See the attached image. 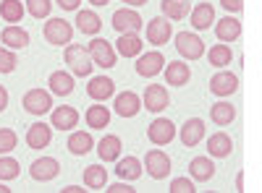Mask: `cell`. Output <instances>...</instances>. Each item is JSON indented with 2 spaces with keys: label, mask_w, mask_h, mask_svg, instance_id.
I'll list each match as a JSON object with an SVG mask.
<instances>
[{
  "label": "cell",
  "mask_w": 262,
  "mask_h": 193,
  "mask_svg": "<svg viewBox=\"0 0 262 193\" xmlns=\"http://www.w3.org/2000/svg\"><path fill=\"white\" fill-rule=\"evenodd\" d=\"M45 39L55 47H69L74 39V26L66 18H50L45 24Z\"/></svg>",
  "instance_id": "6da1fadb"
},
{
  "label": "cell",
  "mask_w": 262,
  "mask_h": 193,
  "mask_svg": "<svg viewBox=\"0 0 262 193\" xmlns=\"http://www.w3.org/2000/svg\"><path fill=\"white\" fill-rule=\"evenodd\" d=\"M66 63L71 66V73L74 76H90L92 73V58H90V50L84 45H69L66 47Z\"/></svg>",
  "instance_id": "7a4b0ae2"
},
{
  "label": "cell",
  "mask_w": 262,
  "mask_h": 193,
  "mask_svg": "<svg viewBox=\"0 0 262 193\" xmlns=\"http://www.w3.org/2000/svg\"><path fill=\"white\" fill-rule=\"evenodd\" d=\"M86 50H90L92 63H95V66H100V68H113L116 60H118V52L111 47V42H105V39H100V37H95Z\"/></svg>",
  "instance_id": "3957f363"
},
{
  "label": "cell",
  "mask_w": 262,
  "mask_h": 193,
  "mask_svg": "<svg viewBox=\"0 0 262 193\" xmlns=\"http://www.w3.org/2000/svg\"><path fill=\"white\" fill-rule=\"evenodd\" d=\"M144 167H147V175L149 178L163 180L170 173V157L163 152V149H149L147 157H144Z\"/></svg>",
  "instance_id": "277c9868"
},
{
  "label": "cell",
  "mask_w": 262,
  "mask_h": 193,
  "mask_svg": "<svg viewBox=\"0 0 262 193\" xmlns=\"http://www.w3.org/2000/svg\"><path fill=\"white\" fill-rule=\"evenodd\" d=\"M176 50L181 58L186 60H200L205 55V42L196 37V34H189V32H179L176 34Z\"/></svg>",
  "instance_id": "5b68a950"
},
{
  "label": "cell",
  "mask_w": 262,
  "mask_h": 193,
  "mask_svg": "<svg viewBox=\"0 0 262 193\" xmlns=\"http://www.w3.org/2000/svg\"><path fill=\"white\" fill-rule=\"evenodd\" d=\"M173 136H176V125H173L168 118H155V120L149 123V128H147V139L155 144V146L170 144Z\"/></svg>",
  "instance_id": "8992f818"
},
{
  "label": "cell",
  "mask_w": 262,
  "mask_h": 193,
  "mask_svg": "<svg viewBox=\"0 0 262 193\" xmlns=\"http://www.w3.org/2000/svg\"><path fill=\"white\" fill-rule=\"evenodd\" d=\"M168 104H170V97H168V89L163 87V84H149V87L144 89L142 107H147L149 113H163Z\"/></svg>",
  "instance_id": "52a82bcc"
},
{
  "label": "cell",
  "mask_w": 262,
  "mask_h": 193,
  "mask_svg": "<svg viewBox=\"0 0 262 193\" xmlns=\"http://www.w3.org/2000/svg\"><path fill=\"white\" fill-rule=\"evenodd\" d=\"M113 29L118 34H139L142 29V16L131 8H121L113 13Z\"/></svg>",
  "instance_id": "ba28073f"
},
{
  "label": "cell",
  "mask_w": 262,
  "mask_h": 193,
  "mask_svg": "<svg viewBox=\"0 0 262 193\" xmlns=\"http://www.w3.org/2000/svg\"><path fill=\"white\" fill-rule=\"evenodd\" d=\"M24 110L29 115H45L53 110V97L50 92H42V89H29L24 94Z\"/></svg>",
  "instance_id": "9c48e42d"
},
{
  "label": "cell",
  "mask_w": 262,
  "mask_h": 193,
  "mask_svg": "<svg viewBox=\"0 0 262 193\" xmlns=\"http://www.w3.org/2000/svg\"><path fill=\"white\" fill-rule=\"evenodd\" d=\"M173 37V26H170V21L158 16V18H152L149 24H147V42L149 45H168V39Z\"/></svg>",
  "instance_id": "30bf717a"
},
{
  "label": "cell",
  "mask_w": 262,
  "mask_h": 193,
  "mask_svg": "<svg viewBox=\"0 0 262 193\" xmlns=\"http://www.w3.org/2000/svg\"><path fill=\"white\" fill-rule=\"evenodd\" d=\"M58 173H60V164H58V159H53V157L34 159L32 167H29V175H32L37 183H48V180L58 178Z\"/></svg>",
  "instance_id": "8fae6325"
},
{
  "label": "cell",
  "mask_w": 262,
  "mask_h": 193,
  "mask_svg": "<svg viewBox=\"0 0 262 193\" xmlns=\"http://www.w3.org/2000/svg\"><path fill=\"white\" fill-rule=\"evenodd\" d=\"M163 68H165V58L158 50L147 52V55H139V60H137V73L144 76V78H152V76L163 73Z\"/></svg>",
  "instance_id": "7c38bea8"
},
{
  "label": "cell",
  "mask_w": 262,
  "mask_h": 193,
  "mask_svg": "<svg viewBox=\"0 0 262 193\" xmlns=\"http://www.w3.org/2000/svg\"><path fill=\"white\" fill-rule=\"evenodd\" d=\"M238 89V78H236V73H231V71H221V73H215L212 78H210V92L215 94V97H228V94H233Z\"/></svg>",
  "instance_id": "4fadbf2b"
},
{
  "label": "cell",
  "mask_w": 262,
  "mask_h": 193,
  "mask_svg": "<svg viewBox=\"0 0 262 193\" xmlns=\"http://www.w3.org/2000/svg\"><path fill=\"white\" fill-rule=\"evenodd\" d=\"M50 141H53V125H48V123L29 125V131H27V146L29 149H45V146H50Z\"/></svg>",
  "instance_id": "5bb4252c"
},
{
  "label": "cell",
  "mask_w": 262,
  "mask_h": 193,
  "mask_svg": "<svg viewBox=\"0 0 262 193\" xmlns=\"http://www.w3.org/2000/svg\"><path fill=\"white\" fill-rule=\"evenodd\" d=\"M50 125L58 128V131H74V125H79V113L69 104H60L53 110V118H50Z\"/></svg>",
  "instance_id": "9a60e30c"
},
{
  "label": "cell",
  "mask_w": 262,
  "mask_h": 193,
  "mask_svg": "<svg viewBox=\"0 0 262 193\" xmlns=\"http://www.w3.org/2000/svg\"><path fill=\"white\" fill-rule=\"evenodd\" d=\"M181 144L184 146H196L202 139H205V120L202 118H191V120H186L184 125H181Z\"/></svg>",
  "instance_id": "2e32d148"
},
{
  "label": "cell",
  "mask_w": 262,
  "mask_h": 193,
  "mask_svg": "<svg viewBox=\"0 0 262 193\" xmlns=\"http://www.w3.org/2000/svg\"><path fill=\"white\" fill-rule=\"evenodd\" d=\"M113 92H116V84H113V78H107V76H95L90 84H86V94H90L95 102L111 99Z\"/></svg>",
  "instance_id": "e0dca14e"
},
{
  "label": "cell",
  "mask_w": 262,
  "mask_h": 193,
  "mask_svg": "<svg viewBox=\"0 0 262 193\" xmlns=\"http://www.w3.org/2000/svg\"><path fill=\"white\" fill-rule=\"evenodd\" d=\"M0 42H3L8 50H24L29 45V32L16 26V24H8L3 29V34H0Z\"/></svg>",
  "instance_id": "ac0fdd59"
},
{
  "label": "cell",
  "mask_w": 262,
  "mask_h": 193,
  "mask_svg": "<svg viewBox=\"0 0 262 193\" xmlns=\"http://www.w3.org/2000/svg\"><path fill=\"white\" fill-rule=\"evenodd\" d=\"M116 113L121 115V118H134V115H139V110H142V99H139V94H134V92H121L118 97H116Z\"/></svg>",
  "instance_id": "d6986e66"
},
{
  "label": "cell",
  "mask_w": 262,
  "mask_h": 193,
  "mask_svg": "<svg viewBox=\"0 0 262 193\" xmlns=\"http://www.w3.org/2000/svg\"><path fill=\"white\" fill-rule=\"evenodd\" d=\"M207 152H210V157H215V159H226V157H231V152H233V141H231V136L228 133H212L210 139H207Z\"/></svg>",
  "instance_id": "ffe728a7"
},
{
  "label": "cell",
  "mask_w": 262,
  "mask_h": 193,
  "mask_svg": "<svg viewBox=\"0 0 262 193\" xmlns=\"http://www.w3.org/2000/svg\"><path fill=\"white\" fill-rule=\"evenodd\" d=\"M215 34H217V39H221V42H236L238 37H242V21L233 18L228 13L226 18H221L215 24Z\"/></svg>",
  "instance_id": "44dd1931"
},
{
  "label": "cell",
  "mask_w": 262,
  "mask_h": 193,
  "mask_svg": "<svg viewBox=\"0 0 262 193\" xmlns=\"http://www.w3.org/2000/svg\"><path fill=\"white\" fill-rule=\"evenodd\" d=\"M163 73H165V81L170 84V87H184V84H189V78H191L189 66H186V63H181V60L168 63V66L163 68Z\"/></svg>",
  "instance_id": "7402d4cb"
},
{
  "label": "cell",
  "mask_w": 262,
  "mask_h": 193,
  "mask_svg": "<svg viewBox=\"0 0 262 193\" xmlns=\"http://www.w3.org/2000/svg\"><path fill=\"white\" fill-rule=\"evenodd\" d=\"M142 47H144V42L139 39V34H121L116 42V52L123 58H139Z\"/></svg>",
  "instance_id": "603a6c76"
},
{
  "label": "cell",
  "mask_w": 262,
  "mask_h": 193,
  "mask_svg": "<svg viewBox=\"0 0 262 193\" xmlns=\"http://www.w3.org/2000/svg\"><path fill=\"white\" fill-rule=\"evenodd\" d=\"M189 173H191V178L196 183H207L215 175V164H212L210 157H194L191 164H189Z\"/></svg>",
  "instance_id": "cb8c5ba5"
},
{
  "label": "cell",
  "mask_w": 262,
  "mask_h": 193,
  "mask_svg": "<svg viewBox=\"0 0 262 193\" xmlns=\"http://www.w3.org/2000/svg\"><path fill=\"white\" fill-rule=\"evenodd\" d=\"M212 21H215V8L210 3H200V6L191 8V26L194 29L205 32V29L212 26Z\"/></svg>",
  "instance_id": "d4e9b609"
},
{
  "label": "cell",
  "mask_w": 262,
  "mask_h": 193,
  "mask_svg": "<svg viewBox=\"0 0 262 193\" xmlns=\"http://www.w3.org/2000/svg\"><path fill=\"white\" fill-rule=\"evenodd\" d=\"M92 136L90 133H84V131H74L69 136V141H66V146H69V152L74 157H84V154H90L92 152Z\"/></svg>",
  "instance_id": "484cf974"
},
{
  "label": "cell",
  "mask_w": 262,
  "mask_h": 193,
  "mask_svg": "<svg viewBox=\"0 0 262 193\" xmlns=\"http://www.w3.org/2000/svg\"><path fill=\"white\" fill-rule=\"evenodd\" d=\"M48 84H50V92L58 94V97H69V94L74 92V76H71V73H66V71H55V73H50Z\"/></svg>",
  "instance_id": "4316f807"
},
{
  "label": "cell",
  "mask_w": 262,
  "mask_h": 193,
  "mask_svg": "<svg viewBox=\"0 0 262 193\" xmlns=\"http://www.w3.org/2000/svg\"><path fill=\"white\" fill-rule=\"evenodd\" d=\"M116 175H118L121 180H126V183L139 180V178H142V162H139L137 157H126V159H121L118 167H116Z\"/></svg>",
  "instance_id": "83f0119b"
},
{
  "label": "cell",
  "mask_w": 262,
  "mask_h": 193,
  "mask_svg": "<svg viewBox=\"0 0 262 193\" xmlns=\"http://www.w3.org/2000/svg\"><path fill=\"white\" fill-rule=\"evenodd\" d=\"M76 29L81 32V34H100V29H102V21H100V16L95 13V11H79L76 13Z\"/></svg>",
  "instance_id": "f1b7e54d"
},
{
  "label": "cell",
  "mask_w": 262,
  "mask_h": 193,
  "mask_svg": "<svg viewBox=\"0 0 262 193\" xmlns=\"http://www.w3.org/2000/svg\"><path fill=\"white\" fill-rule=\"evenodd\" d=\"M97 154L102 162H116L121 157V139L118 136H105L97 144Z\"/></svg>",
  "instance_id": "f546056e"
},
{
  "label": "cell",
  "mask_w": 262,
  "mask_h": 193,
  "mask_svg": "<svg viewBox=\"0 0 262 193\" xmlns=\"http://www.w3.org/2000/svg\"><path fill=\"white\" fill-rule=\"evenodd\" d=\"M210 118L215 125H231L236 120V107L231 102H215L210 110Z\"/></svg>",
  "instance_id": "4dcf8cb0"
},
{
  "label": "cell",
  "mask_w": 262,
  "mask_h": 193,
  "mask_svg": "<svg viewBox=\"0 0 262 193\" xmlns=\"http://www.w3.org/2000/svg\"><path fill=\"white\" fill-rule=\"evenodd\" d=\"M84 185L92 188V190H100L107 185V170L102 164H90L84 170Z\"/></svg>",
  "instance_id": "1f68e13d"
},
{
  "label": "cell",
  "mask_w": 262,
  "mask_h": 193,
  "mask_svg": "<svg viewBox=\"0 0 262 193\" xmlns=\"http://www.w3.org/2000/svg\"><path fill=\"white\" fill-rule=\"evenodd\" d=\"M107 123H111V110H107L105 104H92L90 110H86V125L90 128L100 131V128H105Z\"/></svg>",
  "instance_id": "d6a6232c"
},
{
  "label": "cell",
  "mask_w": 262,
  "mask_h": 193,
  "mask_svg": "<svg viewBox=\"0 0 262 193\" xmlns=\"http://www.w3.org/2000/svg\"><path fill=\"white\" fill-rule=\"evenodd\" d=\"M24 6H21V0H0V18L8 21V24H16V21L24 18Z\"/></svg>",
  "instance_id": "836d02e7"
},
{
  "label": "cell",
  "mask_w": 262,
  "mask_h": 193,
  "mask_svg": "<svg viewBox=\"0 0 262 193\" xmlns=\"http://www.w3.org/2000/svg\"><path fill=\"white\" fill-rule=\"evenodd\" d=\"M207 60H210V66H215V68H226L228 63L233 60V52H231V47L226 45V42H221V45L210 47V52H207Z\"/></svg>",
  "instance_id": "e575fe53"
},
{
  "label": "cell",
  "mask_w": 262,
  "mask_h": 193,
  "mask_svg": "<svg viewBox=\"0 0 262 193\" xmlns=\"http://www.w3.org/2000/svg\"><path fill=\"white\" fill-rule=\"evenodd\" d=\"M160 8L170 21H181L189 16V0H163Z\"/></svg>",
  "instance_id": "d590c367"
},
{
  "label": "cell",
  "mask_w": 262,
  "mask_h": 193,
  "mask_svg": "<svg viewBox=\"0 0 262 193\" xmlns=\"http://www.w3.org/2000/svg\"><path fill=\"white\" fill-rule=\"evenodd\" d=\"M21 173V164L13 157H3L0 154V180H16Z\"/></svg>",
  "instance_id": "8d00e7d4"
},
{
  "label": "cell",
  "mask_w": 262,
  "mask_h": 193,
  "mask_svg": "<svg viewBox=\"0 0 262 193\" xmlns=\"http://www.w3.org/2000/svg\"><path fill=\"white\" fill-rule=\"evenodd\" d=\"M50 8H53L50 0H27V11L34 18H48L50 16Z\"/></svg>",
  "instance_id": "74e56055"
},
{
  "label": "cell",
  "mask_w": 262,
  "mask_h": 193,
  "mask_svg": "<svg viewBox=\"0 0 262 193\" xmlns=\"http://www.w3.org/2000/svg\"><path fill=\"white\" fill-rule=\"evenodd\" d=\"M16 144H18L16 131H11V128H0V154H8V152H13Z\"/></svg>",
  "instance_id": "f35d334b"
},
{
  "label": "cell",
  "mask_w": 262,
  "mask_h": 193,
  "mask_svg": "<svg viewBox=\"0 0 262 193\" xmlns=\"http://www.w3.org/2000/svg\"><path fill=\"white\" fill-rule=\"evenodd\" d=\"M16 52L8 50V47H0V73H11L16 71Z\"/></svg>",
  "instance_id": "ab89813d"
},
{
  "label": "cell",
  "mask_w": 262,
  "mask_h": 193,
  "mask_svg": "<svg viewBox=\"0 0 262 193\" xmlns=\"http://www.w3.org/2000/svg\"><path fill=\"white\" fill-rule=\"evenodd\" d=\"M170 193H194L196 188H194V183L189 180V178H176L170 183V188H168Z\"/></svg>",
  "instance_id": "60d3db41"
},
{
  "label": "cell",
  "mask_w": 262,
  "mask_h": 193,
  "mask_svg": "<svg viewBox=\"0 0 262 193\" xmlns=\"http://www.w3.org/2000/svg\"><path fill=\"white\" fill-rule=\"evenodd\" d=\"M221 6L228 11V13H238L244 8V0H221Z\"/></svg>",
  "instance_id": "b9f144b4"
},
{
  "label": "cell",
  "mask_w": 262,
  "mask_h": 193,
  "mask_svg": "<svg viewBox=\"0 0 262 193\" xmlns=\"http://www.w3.org/2000/svg\"><path fill=\"white\" fill-rule=\"evenodd\" d=\"M105 190H107V193H134L137 188H131L128 183L121 180V183H116V185H111V188H105Z\"/></svg>",
  "instance_id": "7bdbcfd3"
},
{
  "label": "cell",
  "mask_w": 262,
  "mask_h": 193,
  "mask_svg": "<svg viewBox=\"0 0 262 193\" xmlns=\"http://www.w3.org/2000/svg\"><path fill=\"white\" fill-rule=\"evenodd\" d=\"M79 3H81V0H58V6L63 11H79Z\"/></svg>",
  "instance_id": "ee69618b"
},
{
  "label": "cell",
  "mask_w": 262,
  "mask_h": 193,
  "mask_svg": "<svg viewBox=\"0 0 262 193\" xmlns=\"http://www.w3.org/2000/svg\"><path fill=\"white\" fill-rule=\"evenodd\" d=\"M6 107H8V92H6L3 87H0V113H3Z\"/></svg>",
  "instance_id": "f6af8a7d"
},
{
  "label": "cell",
  "mask_w": 262,
  "mask_h": 193,
  "mask_svg": "<svg viewBox=\"0 0 262 193\" xmlns=\"http://www.w3.org/2000/svg\"><path fill=\"white\" fill-rule=\"evenodd\" d=\"M236 190H244V173L236 175Z\"/></svg>",
  "instance_id": "bcb514c9"
},
{
  "label": "cell",
  "mask_w": 262,
  "mask_h": 193,
  "mask_svg": "<svg viewBox=\"0 0 262 193\" xmlns=\"http://www.w3.org/2000/svg\"><path fill=\"white\" fill-rule=\"evenodd\" d=\"M63 193H84V188H79V185H69V188H63Z\"/></svg>",
  "instance_id": "7dc6e473"
},
{
  "label": "cell",
  "mask_w": 262,
  "mask_h": 193,
  "mask_svg": "<svg viewBox=\"0 0 262 193\" xmlns=\"http://www.w3.org/2000/svg\"><path fill=\"white\" fill-rule=\"evenodd\" d=\"M123 3H126V6H134V8H137V6H144L147 0H123Z\"/></svg>",
  "instance_id": "c3c4849f"
},
{
  "label": "cell",
  "mask_w": 262,
  "mask_h": 193,
  "mask_svg": "<svg viewBox=\"0 0 262 193\" xmlns=\"http://www.w3.org/2000/svg\"><path fill=\"white\" fill-rule=\"evenodd\" d=\"M90 3H92V6H97V8H100V6H107V3H111V0H90Z\"/></svg>",
  "instance_id": "681fc988"
},
{
  "label": "cell",
  "mask_w": 262,
  "mask_h": 193,
  "mask_svg": "<svg viewBox=\"0 0 262 193\" xmlns=\"http://www.w3.org/2000/svg\"><path fill=\"white\" fill-rule=\"evenodd\" d=\"M0 193H11V188H6V185H3V180H0Z\"/></svg>",
  "instance_id": "f907efd6"
}]
</instances>
